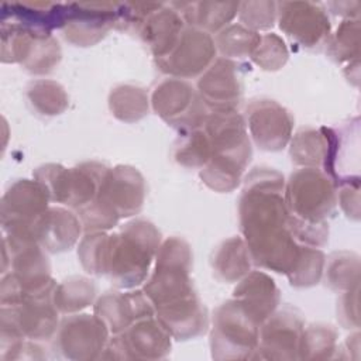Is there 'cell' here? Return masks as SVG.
<instances>
[{"mask_svg": "<svg viewBox=\"0 0 361 361\" xmlns=\"http://www.w3.org/2000/svg\"><path fill=\"white\" fill-rule=\"evenodd\" d=\"M283 178L276 171L255 168L245 179L240 199V227L255 264L289 274L300 245L288 227L289 212L282 197Z\"/></svg>", "mask_w": 361, "mask_h": 361, "instance_id": "6da1fadb", "label": "cell"}, {"mask_svg": "<svg viewBox=\"0 0 361 361\" xmlns=\"http://www.w3.org/2000/svg\"><path fill=\"white\" fill-rule=\"evenodd\" d=\"M204 126L212 155L200 176L212 189L230 192L238 185L240 176L251 158L245 123L240 114L231 110L207 116Z\"/></svg>", "mask_w": 361, "mask_h": 361, "instance_id": "7a4b0ae2", "label": "cell"}, {"mask_svg": "<svg viewBox=\"0 0 361 361\" xmlns=\"http://www.w3.org/2000/svg\"><path fill=\"white\" fill-rule=\"evenodd\" d=\"M159 241V231L149 221L127 223L118 234L109 235L106 274L118 288H133L141 283L158 252Z\"/></svg>", "mask_w": 361, "mask_h": 361, "instance_id": "3957f363", "label": "cell"}, {"mask_svg": "<svg viewBox=\"0 0 361 361\" xmlns=\"http://www.w3.org/2000/svg\"><path fill=\"white\" fill-rule=\"evenodd\" d=\"M190 259L189 245L180 238H168L158 248L155 271L144 288L157 309L195 295L189 278Z\"/></svg>", "mask_w": 361, "mask_h": 361, "instance_id": "277c9868", "label": "cell"}, {"mask_svg": "<svg viewBox=\"0 0 361 361\" xmlns=\"http://www.w3.org/2000/svg\"><path fill=\"white\" fill-rule=\"evenodd\" d=\"M289 216L312 224H326L336 196L329 176L314 168L298 169L290 175L285 199Z\"/></svg>", "mask_w": 361, "mask_h": 361, "instance_id": "5b68a950", "label": "cell"}, {"mask_svg": "<svg viewBox=\"0 0 361 361\" xmlns=\"http://www.w3.org/2000/svg\"><path fill=\"white\" fill-rule=\"evenodd\" d=\"M49 195L38 180L14 182L1 200V224L6 234L32 235V227L48 209ZM35 240V238H34Z\"/></svg>", "mask_w": 361, "mask_h": 361, "instance_id": "8992f818", "label": "cell"}, {"mask_svg": "<svg viewBox=\"0 0 361 361\" xmlns=\"http://www.w3.org/2000/svg\"><path fill=\"white\" fill-rule=\"evenodd\" d=\"M154 110L171 126L182 127L185 130H195V127L204 124L206 104L193 87L176 78L165 79L152 93Z\"/></svg>", "mask_w": 361, "mask_h": 361, "instance_id": "52a82bcc", "label": "cell"}, {"mask_svg": "<svg viewBox=\"0 0 361 361\" xmlns=\"http://www.w3.org/2000/svg\"><path fill=\"white\" fill-rule=\"evenodd\" d=\"M258 322L234 299L221 305L213 317V351H251L258 341Z\"/></svg>", "mask_w": 361, "mask_h": 361, "instance_id": "ba28073f", "label": "cell"}, {"mask_svg": "<svg viewBox=\"0 0 361 361\" xmlns=\"http://www.w3.org/2000/svg\"><path fill=\"white\" fill-rule=\"evenodd\" d=\"M281 30L303 47H317L329 35L330 23L324 10L310 1L276 3Z\"/></svg>", "mask_w": 361, "mask_h": 361, "instance_id": "9c48e42d", "label": "cell"}, {"mask_svg": "<svg viewBox=\"0 0 361 361\" xmlns=\"http://www.w3.org/2000/svg\"><path fill=\"white\" fill-rule=\"evenodd\" d=\"M214 54V41L209 32L192 27L182 31L179 41L168 55L158 58V65L166 73L190 78L203 72Z\"/></svg>", "mask_w": 361, "mask_h": 361, "instance_id": "30bf717a", "label": "cell"}, {"mask_svg": "<svg viewBox=\"0 0 361 361\" xmlns=\"http://www.w3.org/2000/svg\"><path fill=\"white\" fill-rule=\"evenodd\" d=\"M118 4L111 3H69L63 24V35L76 45H93L117 23Z\"/></svg>", "mask_w": 361, "mask_h": 361, "instance_id": "8fae6325", "label": "cell"}, {"mask_svg": "<svg viewBox=\"0 0 361 361\" xmlns=\"http://www.w3.org/2000/svg\"><path fill=\"white\" fill-rule=\"evenodd\" d=\"M247 123L259 148L278 151L289 141L293 120L276 102L255 100L247 109Z\"/></svg>", "mask_w": 361, "mask_h": 361, "instance_id": "7c38bea8", "label": "cell"}, {"mask_svg": "<svg viewBox=\"0 0 361 361\" xmlns=\"http://www.w3.org/2000/svg\"><path fill=\"white\" fill-rule=\"evenodd\" d=\"M200 97L216 111H231L243 96L238 66L230 59H217L199 79Z\"/></svg>", "mask_w": 361, "mask_h": 361, "instance_id": "4fadbf2b", "label": "cell"}, {"mask_svg": "<svg viewBox=\"0 0 361 361\" xmlns=\"http://www.w3.org/2000/svg\"><path fill=\"white\" fill-rule=\"evenodd\" d=\"M144 193L145 186L141 173L131 166L118 165L109 169L99 197L121 219L133 216L141 209Z\"/></svg>", "mask_w": 361, "mask_h": 361, "instance_id": "5bb4252c", "label": "cell"}, {"mask_svg": "<svg viewBox=\"0 0 361 361\" xmlns=\"http://www.w3.org/2000/svg\"><path fill=\"white\" fill-rule=\"evenodd\" d=\"M107 327L97 316L78 314L65 319L58 333V345L71 358L94 357L103 350Z\"/></svg>", "mask_w": 361, "mask_h": 361, "instance_id": "9a60e30c", "label": "cell"}, {"mask_svg": "<svg viewBox=\"0 0 361 361\" xmlns=\"http://www.w3.org/2000/svg\"><path fill=\"white\" fill-rule=\"evenodd\" d=\"M152 302L142 292H106L96 303L94 313L113 333H121L133 322L151 317Z\"/></svg>", "mask_w": 361, "mask_h": 361, "instance_id": "2e32d148", "label": "cell"}, {"mask_svg": "<svg viewBox=\"0 0 361 361\" xmlns=\"http://www.w3.org/2000/svg\"><path fill=\"white\" fill-rule=\"evenodd\" d=\"M69 13V4L49 1H13L3 3L1 21H11L34 31L49 32L63 27Z\"/></svg>", "mask_w": 361, "mask_h": 361, "instance_id": "e0dca14e", "label": "cell"}, {"mask_svg": "<svg viewBox=\"0 0 361 361\" xmlns=\"http://www.w3.org/2000/svg\"><path fill=\"white\" fill-rule=\"evenodd\" d=\"M79 233L80 221L78 217L59 207L47 209L32 227L35 241L52 252L69 250L76 243Z\"/></svg>", "mask_w": 361, "mask_h": 361, "instance_id": "ac0fdd59", "label": "cell"}, {"mask_svg": "<svg viewBox=\"0 0 361 361\" xmlns=\"http://www.w3.org/2000/svg\"><path fill=\"white\" fill-rule=\"evenodd\" d=\"M138 31L154 55L162 58L168 55L179 41L183 31V21L172 4L166 7L158 3L144 18Z\"/></svg>", "mask_w": 361, "mask_h": 361, "instance_id": "d6986e66", "label": "cell"}, {"mask_svg": "<svg viewBox=\"0 0 361 361\" xmlns=\"http://www.w3.org/2000/svg\"><path fill=\"white\" fill-rule=\"evenodd\" d=\"M158 320L164 329L179 340L195 337L206 330V310L196 293L157 309Z\"/></svg>", "mask_w": 361, "mask_h": 361, "instance_id": "ffe728a7", "label": "cell"}, {"mask_svg": "<svg viewBox=\"0 0 361 361\" xmlns=\"http://www.w3.org/2000/svg\"><path fill=\"white\" fill-rule=\"evenodd\" d=\"M234 299L261 324L275 310L279 293L274 281L264 272H251L234 289Z\"/></svg>", "mask_w": 361, "mask_h": 361, "instance_id": "44dd1931", "label": "cell"}, {"mask_svg": "<svg viewBox=\"0 0 361 361\" xmlns=\"http://www.w3.org/2000/svg\"><path fill=\"white\" fill-rule=\"evenodd\" d=\"M114 348L127 350L131 353V357H135V351L141 354V357H162L169 348L171 341L168 331L162 324L157 323L151 317L141 319L135 322L130 330L118 338L111 341Z\"/></svg>", "mask_w": 361, "mask_h": 361, "instance_id": "7402d4cb", "label": "cell"}, {"mask_svg": "<svg viewBox=\"0 0 361 361\" xmlns=\"http://www.w3.org/2000/svg\"><path fill=\"white\" fill-rule=\"evenodd\" d=\"M302 331L300 317L293 310H281L265 323L261 331V350L281 351L279 358H282V351L299 350Z\"/></svg>", "mask_w": 361, "mask_h": 361, "instance_id": "603a6c76", "label": "cell"}, {"mask_svg": "<svg viewBox=\"0 0 361 361\" xmlns=\"http://www.w3.org/2000/svg\"><path fill=\"white\" fill-rule=\"evenodd\" d=\"M175 10L195 28L219 31L238 13L240 3L234 1H197V3H172Z\"/></svg>", "mask_w": 361, "mask_h": 361, "instance_id": "cb8c5ba5", "label": "cell"}, {"mask_svg": "<svg viewBox=\"0 0 361 361\" xmlns=\"http://www.w3.org/2000/svg\"><path fill=\"white\" fill-rule=\"evenodd\" d=\"M250 251L245 243L233 237L223 241L213 254V269L226 282L238 281L250 271Z\"/></svg>", "mask_w": 361, "mask_h": 361, "instance_id": "d4e9b609", "label": "cell"}, {"mask_svg": "<svg viewBox=\"0 0 361 361\" xmlns=\"http://www.w3.org/2000/svg\"><path fill=\"white\" fill-rule=\"evenodd\" d=\"M327 151V130L322 128L320 131H316L306 128L300 130L295 135L290 147V157L295 164L306 165L310 168L316 165H324Z\"/></svg>", "mask_w": 361, "mask_h": 361, "instance_id": "484cf974", "label": "cell"}, {"mask_svg": "<svg viewBox=\"0 0 361 361\" xmlns=\"http://www.w3.org/2000/svg\"><path fill=\"white\" fill-rule=\"evenodd\" d=\"M96 286L83 276H72L55 286L52 300L62 313H73L89 306L94 298Z\"/></svg>", "mask_w": 361, "mask_h": 361, "instance_id": "4316f807", "label": "cell"}, {"mask_svg": "<svg viewBox=\"0 0 361 361\" xmlns=\"http://www.w3.org/2000/svg\"><path fill=\"white\" fill-rule=\"evenodd\" d=\"M110 110L124 121H134L145 116L148 110V97L145 92L135 86H118L110 93Z\"/></svg>", "mask_w": 361, "mask_h": 361, "instance_id": "83f0119b", "label": "cell"}, {"mask_svg": "<svg viewBox=\"0 0 361 361\" xmlns=\"http://www.w3.org/2000/svg\"><path fill=\"white\" fill-rule=\"evenodd\" d=\"M259 38L261 35L255 31L241 24H231L219 32L216 41L219 49L227 58H244L252 55Z\"/></svg>", "mask_w": 361, "mask_h": 361, "instance_id": "f1b7e54d", "label": "cell"}, {"mask_svg": "<svg viewBox=\"0 0 361 361\" xmlns=\"http://www.w3.org/2000/svg\"><path fill=\"white\" fill-rule=\"evenodd\" d=\"M32 107L41 114H59L68 106V97L62 86L52 80H35L27 89Z\"/></svg>", "mask_w": 361, "mask_h": 361, "instance_id": "f546056e", "label": "cell"}, {"mask_svg": "<svg viewBox=\"0 0 361 361\" xmlns=\"http://www.w3.org/2000/svg\"><path fill=\"white\" fill-rule=\"evenodd\" d=\"M212 155L210 142L204 131L189 130L180 138V144L175 148V159L189 168L204 166Z\"/></svg>", "mask_w": 361, "mask_h": 361, "instance_id": "4dcf8cb0", "label": "cell"}, {"mask_svg": "<svg viewBox=\"0 0 361 361\" xmlns=\"http://www.w3.org/2000/svg\"><path fill=\"white\" fill-rule=\"evenodd\" d=\"M61 49L49 32H38L27 59L21 63L32 73H47L58 63Z\"/></svg>", "mask_w": 361, "mask_h": 361, "instance_id": "1f68e13d", "label": "cell"}, {"mask_svg": "<svg viewBox=\"0 0 361 361\" xmlns=\"http://www.w3.org/2000/svg\"><path fill=\"white\" fill-rule=\"evenodd\" d=\"M324 255L312 247H300L299 257L288 274L293 286H310L319 282L323 271Z\"/></svg>", "mask_w": 361, "mask_h": 361, "instance_id": "d6a6232c", "label": "cell"}, {"mask_svg": "<svg viewBox=\"0 0 361 361\" xmlns=\"http://www.w3.org/2000/svg\"><path fill=\"white\" fill-rule=\"evenodd\" d=\"M83 268L92 274H106L109 255V235L103 233L87 234L78 251Z\"/></svg>", "mask_w": 361, "mask_h": 361, "instance_id": "836d02e7", "label": "cell"}, {"mask_svg": "<svg viewBox=\"0 0 361 361\" xmlns=\"http://www.w3.org/2000/svg\"><path fill=\"white\" fill-rule=\"evenodd\" d=\"M252 59L268 71L279 69L288 59V49L283 41L275 34L261 35L258 45L252 52Z\"/></svg>", "mask_w": 361, "mask_h": 361, "instance_id": "e575fe53", "label": "cell"}, {"mask_svg": "<svg viewBox=\"0 0 361 361\" xmlns=\"http://www.w3.org/2000/svg\"><path fill=\"white\" fill-rule=\"evenodd\" d=\"M241 23L250 30H268L276 18V3L274 1H247L240 3Z\"/></svg>", "mask_w": 361, "mask_h": 361, "instance_id": "d590c367", "label": "cell"}, {"mask_svg": "<svg viewBox=\"0 0 361 361\" xmlns=\"http://www.w3.org/2000/svg\"><path fill=\"white\" fill-rule=\"evenodd\" d=\"M357 269L358 261L355 257L351 259L350 254L345 252L333 254L326 271L329 285L334 289H350L351 283H355L351 281V275L357 276Z\"/></svg>", "mask_w": 361, "mask_h": 361, "instance_id": "8d00e7d4", "label": "cell"}, {"mask_svg": "<svg viewBox=\"0 0 361 361\" xmlns=\"http://www.w3.org/2000/svg\"><path fill=\"white\" fill-rule=\"evenodd\" d=\"M331 55L338 61L350 59L353 51L357 54L358 51V21L357 20H345L337 28L336 35L330 44Z\"/></svg>", "mask_w": 361, "mask_h": 361, "instance_id": "74e56055", "label": "cell"}]
</instances>
